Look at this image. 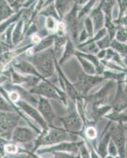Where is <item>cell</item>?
<instances>
[{
	"label": "cell",
	"instance_id": "obj_2",
	"mask_svg": "<svg viewBox=\"0 0 127 158\" xmlns=\"http://www.w3.org/2000/svg\"><path fill=\"white\" fill-rule=\"evenodd\" d=\"M15 104L18 108H21L25 113L27 114L29 116H30L36 123H38L43 129L47 128V122L43 118L41 114L39 113V111H37L36 108H34L32 105H30L29 103H28L27 101H23V100H20L18 102L15 103Z\"/></svg>",
	"mask_w": 127,
	"mask_h": 158
},
{
	"label": "cell",
	"instance_id": "obj_5",
	"mask_svg": "<svg viewBox=\"0 0 127 158\" xmlns=\"http://www.w3.org/2000/svg\"><path fill=\"white\" fill-rule=\"evenodd\" d=\"M13 68L22 74L33 75L39 77V72L29 60H20L13 63Z\"/></svg>",
	"mask_w": 127,
	"mask_h": 158
},
{
	"label": "cell",
	"instance_id": "obj_8",
	"mask_svg": "<svg viewBox=\"0 0 127 158\" xmlns=\"http://www.w3.org/2000/svg\"><path fill=\"white\" fill-rule=\"evenodd\" d=\"M77 6H78L77 3L73 6V8L69 11L66 16V24L73 38H75L77 34V18H78L77 15Z\"/></svg>",
	"mask_w": 127,
	"mask_h": 158
},
{
	"label": "cell",
	"instance_id": "obj_27",
	"mask_svg": "<svg viewBox=\"0 0 127 158\" xmlns=\"http://www.w3.org/2000/svg\"><path fill=\"white\" fill-rule=\"evenodd\" d=\"M5 149L8 153H15L18 150L17 146L14 144H8L7 146H6Z\"/></svg>",
	"mask_w": 127,
	"mask_h": 158
},
{
	"label": "cell",
	"instance_id": "obj_28",
	"mask_svg": "<svg viewBox=\"0 0 127 158\" xmlns=\"http://www.w3.org/2000/svg\"><path fill=\"white\" fill-rule=\"evenodd\" d=\"M86 135L89 138H94L96 136V131L93 127H89L86 131Z\"/></svg>",
	"mask_w": 127,
	"mask_h": 158
},
{
	"label": "cell",
	"instance_id": "obj_35",
	"mask_svg": "<svg viewBox=\"0 0 127 158\" xmlns=\"http://www.w3.org/2000/svg\"><path fill=\"white\" fill-rule=\"evenodd\" d=\"M25 0H16V2H18V4H20V3H23L24 2H25Z\"/></svg>",
	"mask_w": 127,
	"mask_h": 158
},
{
	"label": "cell",
	"instance_id": "obj_30",
	"mask_svg": "<svg viewBox=\"0 0 127 158\" xmlns=\"http://www.w3.org/2000/svg\"><path fill=\"white\" fill-rule=\"evenodd\" d=\"M109 152L111 154H112L113 156L115 154H116V148H115V145L112 143V142H111V144H110V146H109Z\"/></svg>",
	"mask_w": 127,
	"mask_h": 158
},
{
	"label": "cell",
	"instance_id": "obj_26",
	"mask_svg": "<svg viewBox=\"0 0 127 158\" xmlns=\"http://www.w3.org/2000/svg\"><path fill=\"white\" fill-rule=\"evenodd\" d=\"M113 47H115V49L118 50L119 52H121L122 53H125L127 52V47L126 46H123V45H120L119 44L117 43L116 41L113 43Z\"/></svg>",
	"mask_w": 127,
	"mask_h": 158
},
{
	"label": "cell",
	"instance_id": "obj_11",
	"mask_svg": "<svg viewBox=\"0 0 127 158\" xmlns=\"http://www.w3.org/2000/svg\"><path fill=\"white\" fill-rule=\"evenodd\" d=\"M104 13L103 12L102 8H101V4H100L95 10H93L91 12L90 18L93 22L95 30H99L102 28L104 22Z\"/></svg>",
	"mask_w": 127,
	"mask_h": 158
},
{
	"label": "cell",
	"instance_id": "obj_25",
	"mask_svg": "<svg viewBox=\"0 0 127 158\" xmlns=\"http://www.w3.org/2000/svg\"><path fill=\"white\" fill-rule=\"evenodd\" d=\"M117 38H118V40H119L121 42L125 41V40H126L127 38V34L126 32H125V31L124 30V29H121V30L118 31V33H117Z\"/></svg>",
	"mask_w": 127,
	"mask_h": 158
},
{
	"label": "cell",
	"instance_id": "obj_34",
	"mask_svg": "<svg viewBox=\"0 0 127 158\" xmlns=\"http://www.w3.org/2000/svg\"><path fill=\"white\" fill-rule=\"evenodd\" d=\"M35 1H36V0H28L27 2H26V4H25V6H30L31 4L33 3Z\"/></svg>",
	"mask_w": 127,
	"mask_h": 158
},
{
	"label": "cell",
	"instance_id": "obj_38",
	"mask_svg": "<svg viewBox=\"0 0 127 158\" xmlns=\"http://www.w3.org/2000/svg\"><path fill=\"white\" fill-rule=\"evenodd\" d=\"M77 158H80V157H77Z\"/></svg>",
	"mask_w": 127,
	"mask_h": 158
},
{
	"label": "cell",
	"instance_id": "obj_22",
	"mask_svg": "<svg viewBox=\"0 0 127 158\" xmlns=\"http://www.w3.org/2000/svg\"><path fill=\"white\" fill-rule=\"evenodd\" d=\"M58 26L59 25H57V23H56L54 18H51V17L47 18L46 22H45V27H46L47 29H48V30H55Z\"/></svg>",
	"mask_w": 127,
	"mask_h": 158
},
{
	"label": "cell",
	"instance_id": "obj_33",
	"mask_svg": "<svg viewBox=\"0 0 127 158\" xmlns=\"http://www.w3.org/2000/svg\"><path fill=\"white\" fill-rule=\"evenodd\" d=\"M121 22H122V24H123V25H127V15H125V17H123V18L121 19Z\"/></svg>",
	"mask_w": 127,
	"mask_h": 158
},
{
	"label": "cell",
	"instance_id": "obj_21",
	"mask_svg": "<svg viewBox=\"0 0 127 158\" xmlns=\"http://www.w3.org/2000/svg\"><path fill=\"white\" fill-rule=\"evenodd\" d=\"M116 144L118 147V150H119L120 156L122 155V156H124V145H125V141H124V137L122 133L119 132L117 135L116 137Z\"/></svg>",
	"mask_w": 127,
	"mask_h": 158
},
{
	"label": "cell",
	"instance_id": "obj_6",
	"mask_svg": "<svg viewBox=\"0 0 127 158\" xmlns=\"http://www.w3.org/2000/svg\"><path fill=\"white\" fill-rule=\"evenodd\" d=\"M31 94H36L38 95H41L43 97H49V98H59V96L57 95L56 92L53 89L51 85L48 83L42 81L39 84L36 85V86L33 87L30 90Z\"/></svg>",
	"mask_w": 127,
	"mask_h": 158
},
{
	"label": "cell",
	"instance_id": "obj_20",
	"mask_svg": "<svg viewBox=\"0 0 127 158\" xmlns=\"http://www.w3.org/2000/svg\"><path fill=\"white\" fill-rule=\"evenodd\" d=\"M14 108L3 97L0 96V111H14Z\"/></svg>",
	"mask_w": 127,
	"mask_h": 158
},
{
	"label": "cell",
	"instance_id": "obj_29",
	"mask_svg": "<svg viewBox=\"0 0 127 158\" xmlns=\"http://www.w3.org/2000/svg\"><path fill=\"white\" fill-rule=\"evenodd\" d=\"M36 31H37V27H36L35 24H33L26 32V36H30L32 34H34Z\"/></svg>",
	"mask_w": 127,
	"mask_h": 158
},
{
	"label": "cell",
	"instance_id": "obj_3",
	"mask_svg": "<svg viewBox=\"0 0 127 158\" xmlns=\"http://www.w3.org/2000/svg\"><path fill=\"white\" fill-rule=\"evenodd\" d=\"M38 110L47 123L51 124L55 118L54 111L52 110L49 101L43 97H39L38 100Z\"/></svg>",
	"mask_w": 127,
	"mask_h": 158
},
{
	"label": "cell",
	"instance_id": "obj_19",
	"mask_svg": "<svg viewBox=\"0 0 127 158\" xmlns=\"http://www.w3.org/2000/svg\"><path fill=\"white\" fill-rule=\"evenodd\" d=\"M96 2V0H89L87 3L84 4V7L80 10V12H79L78 18H81V17H83L84 15H85L86 14H88L89 11H91L92 8L94 6Z\"/></svg>",
	"mask_w": 127,
	"mask_h": 158
},
{
	"label": "cell",
	"instance_id": "obj_4",
	"mask_svg": "<svg viewBox=\"0 0 127 158\" xmlns=\"http://www.w3.org/2000/svg\"><path fill=\"white\" fill-rule=\"evenodd\" d=\"M33 138V132L32 130L26 127L17 126L14 130L12 139L16 142L25 143Z\"/></svg>",
	"mask_w": 127,
	"mask_h": 158
},
{
	"label": "cell",
	"instance_id": "obj_10",
	"mask_svg": "<svg viewBox=\"0 0 127 158\" xmlns=\"http://www.w3.org/2000/svg\"><path fill=\"white\" fill-rule=\"evenodd\" d=\"M77 3V0H55V6L60 18H63L66 13L69 12Z\"/></svg>",
	"mask_w": 127,
	"mask_h": 158
},
{
	"label": "cell",
	"instance_id": "obj_23",
	"mask_svg": "<svg viewBox=\"0 0 127 158\" xmlns=\"http://www.w3.org/2000/svg\"><path fill=\"white\" fill-rule=\"evenodd\" d=\"M81 59V63H82L83 67H84L85 71L88 72V74H94V71H95V70H94V68H93L92 66L88 62L85 61L84 59Z\"/></svg>",
	"mask_w": 127,
	"mask_h": 158
},
{
	"label": "cell",
	"instance_id": "obj_18",
	"mask_svg": "<svg viewBox=\"0 0 127 158\" xmlns=\"http://www.w3.org/2000/svg\"><path fill=\"white\" fill-rule=\"evenodd\" d=\"M47 6V7L46 9L43 10V11H41L39 15L46 16L47 18L51 17V18H56V19H59V18H60L54 4H51V5L49 6Z\"/></svg>",
	"mask_w": 127,
	"mask_h": 158
},
{
	"label": "cell",
	"instance_id": "obj_15",
	"mask_svg": "<svg viewBox=\"0 0 127 158\" xmlns=\"http://www.w3.org/2000/svg\"><path fill=\"white\" fill-rule=\"evenodd\" d=\"M116 1L117 0H102V2H100L102 10L105 14L106 17L111 18L113 7H114Z\"/></svg>",
	"mask_w": 127,
	"mask_h": 158
},
{
	"label": "cell",
	"instance_id": "obj_9",
	"mask_svg": "<svg viewBox=\"0 0 127 158\" xmlns=\"http://www.w3.org/2000/svg\"><path fill=\"white\" fill-rule=\"evenodd\" d=\"M100 81H102V78H100V77H93L81 74L78 78L77 86L82 92L87 93V91L92 86H93V85L100 82Z\"/></svg>",
	"mask_w": 127,
	"mask_h": 158
},
{
	"label": "cell",
	"instance_id": "obj_7",
	"mask_svg": "<svg viewBox=\"0 0 127 158\" xmlns=\"http://www.w3.org/2000/svg\"><path fill=\"white\" fill-rule=\"evenodd\" d=\"M66 134L64 131L60 129H52L48 131L42 139L41 142L45 145L47 144H54L60 142L62 141L65 140L66 138Z\"/></svg>",
	"mask_w": 127,
	"mask_h": 158
},
{
	"label": "cell",
	"instance_id": "obj_37",
	"mask_svg": "<svg viewBox=\"0 0 127 158\" xmlns=\"http://www.w3.org/2000/svg\"><path fill=\"white\" fill-rule=\"evenodd\" d=\"M126 62H127V57H126Z\"/></svg>",
	"mask_w": 127,
	"mask_h": 158
},
{
	"label": "cell",
	"instance_id": "obj_13",
	"mask_svg": "<svg viewBox=\"0 0 127 158\" xmlns=\"http://www.w3.org/2000/svg\"><path fill=\"white\" fill-rule=\"evenodd\" d=\"M24 22L22 20L19 21V22H17V24L15 25L14 29L13 31L12 34V42L13 45L15 46V45H18L20 42L22 41V39H23L24 36Z\"/></svg>",
	"mask_w": 127,
	"mask_h": 158
},
{
	"label": "cell",
	"instance_id": "obj_14",
	"mask_svg": "<svg viewBox=\"0 0 127 158\" xmlns=\"http://www.w3.org/2000/svg\"><path fill=\"white\" fill-rule=\"evenodd\" d=\"M52 43H53V36H47L46 38H43V40H41L39 43L36 44V45H35L34 47L31 49V51H32L31 56L38 53V52L45 51L47 48H48L50 47Z\"/></svg>",
	"mask_w": 127,
	"mask_h": 158
},
{
	"label": "cell",
	"instance_id": "obj_16",
	"mask_svg": "<svg viewBox=\"0 0 127 158\" xmlns=\"http://www.w3.org/2000/svg\"><path fill=\"white\" fill-rule=\"evenodd\" d=\"M13 10L5 2L0 3V24L11 17Z\"/></svg>",
	"mask_w": 127,
	"mask_h": 158
},
{
	"label": "cell",
	"instance_id": "obj_17",
	"mask_svg": "<svg viewBox=\"0 0 127 158\" xmlns=\"http://www.w3.org/2000/svg\"><path fill=\"white\" fill-rule=\"evenodd\" d=\"M20 15H21V13H18V14L14 15V16L10 17L8 19H6V21H4L3 22H2V23L0 24V36L3 34L4 32H6V30L11 25L14 24V22H16V21H18Z\"/></svg>",
	"mask_w": 127,
	"mask_h": 158
},
{
	"label": "cell",
	"instance_id": "obj_32",
	"mask_svg": "<svg viewBox=\"0 0 127 158\" xmlns=\"http://www.w3.org/2000/svg\"><path fill=\"white\" fill-rule=\"evenodd\" d=\"M89 0H77V3L78 5H84L88 2Z\"/></svg>",
	"mask_w": 127,
	"mask_h": 158
},
{
	"label": "cell",
	"instance_id": "obj_12",
	"mask_svg": "<svg viewBox=\"0 0 127 158\" xmlns=\"http://www.w3.org/2000/svg\"><path fill=\"white\" fill-rule=\"evenodd\" d=\"M63 123L67 130L70 131H79L81 127V123L76 113H73L70 116L63 119Z\"/></svg>",
	"mask_w": 127,
	"mask_h": 158
},
{
	"label": "cell",
	"instance_id": "obj_1",
	"mask_svg": "<svg viewBox=\"0 0 127 158\" xmlns=\"http://www.w3.org/2000/svg\"><path fill=\"white\" fill-rule=\"evenodd\" d=\"M29 61L34 66L39 74H42L43 77H50L54 72L52 51L50 49L32 55L29 58Z\"/></svg>",
	"mask_w": 127,
	"mask_h": 158
},
{
	"label": "cell",
	"instance_id": "obj_31",
	"mask_svg": "<svg viewBox=\"0 0 127 158\" xmlns=\"http://www.w3.org/2000/svg\"><path fill=\"white\" fill-rule=\"evenodd\" d=\"M81 152H82V157L83 158H89V155H88V152L85 149V148H82L81 149Z\"/></svg>",
	"mask_w": 127,
	"mask_h": 158
},
{
	"label": "cell",
	"instance_id": "obj_24",
	"mask_svg": "<svg viewBox=\"0 0 127 158\" xmlns=\"http://www.w3.org/2000/svg\"><path fill=\"white\" fill-rule=\"evenodd\" d=\"M85 27L86 29H87V30H88V34H89L90 36H92V33L93 22L90 17H88V18L85 19Z\"/></svg>",
	"mask_w": 127,
	"mask_h": 158
},
{
	"label": "cell",
	"instance_id": "obj_36",
	"mask_svg": "<svg viewBox=\"0 0 127 158\" xmlns=\"http://www.w3.org/2000/svg\"><path fill=\"white\" fill-rule=\"evenodd\" d=\"M117 2H118V3L119 4V6L121 5V2H122V0H117Z\"/></svg>",
	"mask_w": 127,
	"mask_h": 158
}]
</instances>
